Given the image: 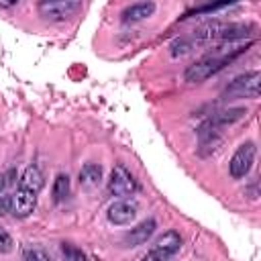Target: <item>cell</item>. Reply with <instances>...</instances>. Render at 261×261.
I'll list each match as a JSON object with an SVG mask.
<instances>
[{
    "instance_id": "1",
    "label": "cell",
    "mask_w": 261,
    "mask_h": 261,
    "mask_svg": "<svg viewBox=\"0 0 261 261\" xmlns=\"http://www.w3.org/2000/svg\"><path fill=\"white\" fill-rule=\"evenodd\" d=\"M251 45V43H249ZM249 45H245V47H239V49H234L232 53H228V55H208V57H204V59H200V61H196L194 65H190L188 69H186V73H184V77H186V82H190V84H200V82H204V80H208L210 75H214L216 71H220L226 63H230L234 57H239L241 53H245L247 51V47Z\"/></svg>"
},
{
    "instance_id": "2",
    "label": "cell",
    "mask_w": 261,
    "mask_h": 261,
    "mask_svg": "<svg viewBox=\"0 0 261 261\" xmlns=\"http://www.w3.org/2000/svg\"><path fill=\"white\" fill-rule=\"evenodd\" d=\"M259 71H247L234 77L224 90V98H257L259 96Z\"/></svg>"
},
{
    "instance_id": "3",
    "label": "cell",
    "mask_w": 261,
    "mask_h": 261,
    "mask_svg": "<svg viewBox=\"0 0 261 261\" xmlns=\"http://www.w3.org/2000/svg\"><path fill=\"white\" fill-rule=\"evenodd\" d=\"M255 153H257V149H255V143H253V141L241 143V145L237 147L234 155L230 157V163H228V173H230V177H234V179L245 177V175L251 171V167H253Z\"/></svg>"
},
{
    "instance_id": "4",
    "label": "cell",
    "mask_w": 261,
    "mask_h": 261,
    "mask_svg": "<svg viewBox=\"0 0 261 261\" xmlns=\"http://www.w3.org/2000/svg\"><path fill=\"white\" fill-rule=\"evenodd\" d=\"M80 8L82 2H73V0H45L39 4V12L47 20H65Z\"/></svg>"
},
{
    "instance_id": "5",
    "label": "cell",
    "mask_w": 261,
    "mask_h": 261,
    "mask_svg": "<svg viewBox=\"0 0 261 261\" xmlns=\"http://www.w3.org/2000/svg\"><path fill=\"white\" fill-rule=\"evenodd\" d=\"M108 192L112 196H130L137 192V181L124 165H114L108 179Z\"/></svg>"
},
{
    "instance_id": "6",
    "label": "cell",
    "mask_w": 261,
    "mask_h": 261,
    "mask_svg": "<svg viewBox=\"0 0 261 261\" xmlns=\"http://www.w3.org/2000/svg\"><path fill=\"white\" fill-rule=\"evenodd\" d=\"M179 247H181V237H179V232L167 230V232H163L161 237L155 239V243L151 245L149 251H151L153 255H157L159 259L169 261V257H173V255L179 251Z\"/></svg>"
},
{
    "instance_id": "7",
    "label": "cell",
    "mask_w": 261,
    "mask_h": 261,
    "mask_svg": "<svg viewBox=\"0 0 261 261\" xmlns=\"http://www.w3.org/2000/svg\"><path fill=\"white\" fill-rule=\"evenodd\" d=\"M137 216V204L130 200H118L114 204H110L108 208V220L116 226H124L130 224Z\"/></svg>"
},
{
    "instance_id": "8",
    "label": "cell",
    "mask_w": 261,
    "mask_h": 261,
    "mask_svg": "<svg viewBox=\"0 0 261 261\" xmlns=\"http://www.w3.org/2000/svg\"><path fill=\"white\" fill-rule=\"evenodd\" d=\"M37 206V194L29 192L24 188H18L16 194L12 196V214L16 218H27Z\"/></svg>"
},
{
    "instance_id": "9",
    "label": "cell",
    "mask_w": 261,
    "mask_h": 261,
    "mask_svg": "<svg viewBox=\"0 0 261 261\" xmlns=\"http://www.w3.org/2000/svg\"><path fill=\"white\" fill-rule=\"evenodd\" d=\"M155 228H157V224H155V220H153V218L143 220L141 224H137L135 228H130V230L124 234L122 243H124L126 247H139V245H145V243L153 237Z\"/></svg>"
},
{
    "instance_id": "10",
    "label": "cell",
    "mask_w": 261,
    "mask_h": 261,
    "mask_svg": "<svg viewBox=\"0 0 261 261\" xmlns=\"http://www.w3.org/2000/svg\"><path fill=\"white\" fill-rule=\"evenodd\" d=\"M247 114V110L245 108H230V110H224V112H218V114H214L212 118H208L202 126L204 128H210V130H218V128H222V126H226V124H232V122H237L239 118H243Z\"/></svg>"
},
{
    "instance_id": "11",
    "label": "cell",
    "mask_w": 261,
    "mask_h": 261,
    "mask_svg": "<svg viewBox=\"0 0 261 261\" xmlns=\"http://www.w3.org/2000/svg\"><path fill=\"white\" fill-rule=\"evenodd\" d=\"M43 186H45L43 173H41L39 167H35V165H29V167L22 171L20 179H18V188H24V190L35 192V194H39V192L43 190Z\"/></svg>"
},
{
    "instance_id": "12",
    "label": "cell",
    "mask_w": 261,
    "mask_h": 261,
    "mask_svg": "<svg viewBox=\"0 0 261 261\" xmlns=\"http://www.w3.org/2000/svg\"><path fill=\"white\" fill-rule=\"evenodd\" d=\"M153 12H155L153 2H135V4H130L122 10V20L124 22H137V20H143V18L151 16Z\"/></svg>"
},
{
    "instance_id": "13",
    "label": "cell",
    "mask_w": 261,
    "mask_h": 261,
    "mask_svg": "<svg viewBox=\"0 0 261 261\" xmlns=\"http://www.w3.org/2000/svg\"><path fill=\"white\" fill-rule=\"evenodd\" d=\"M249 31H255L253 24H220L218 29V39L222 41H237V39H243L247 35H251Z\"/></svg>"
},
{
    "instance_id": "14",
    "label": "cell",
    "mask_w": 261,
    "mask_h": 261,
    "mask_svg": "<svg viewBox=\"0 0 261 261\" xmlns=\"http://www.w3.org/2000/svg\"><path fill=\"white\" fill-rule=\"evenodd\" d=\"M102 179V167L98 163H86L82 169H80V184L86 186V188H94L98 186Z\"/></svg>"
},
{
    "instance_id": "15",
    "label": "cell",
    "mask_w": 261,
    "mask_h": 261,
    "mask_svg": "<svg viewBox=\"0 0 261 261\" xmlns=\"http://www.w3.org/2000/svg\"><path fill=\"white\" fill-rule=\"evenodd\" d=\"M53 202H63L65 198H67V194H69V177L65 175V173H59L57 177H55V181H53Z\"/></svg>"
},
{
    "instance_id": "16",
    "label": "cell",
    "mask_w": 261,
    "mask_h": 261,
    "mask_svg": "<svg viewBox=\"0 0 261 261\" xmlns=\"http://www.w3.org/2000/svg\"><path fill=\"white\" fill-rule=\"evenodd\" d=\"M194 49V43L190 41V37H184V39H179V41H175L173 45H171V53L177 57V55H186V53H190Z\"/></svg>"
},
{
    "instance_id": "17",
    "label": "cell",
    "mask_w": 261,
    "mask_h": 261,
    "mask_svg": "<svg viewBox=\"0 0 261 261\" xmlns=\"http://www.w3.org/2000/svg\"><path fill=\"white\" fill-rule=\"evenodd\" d=\"M12 237L0 226V253H10L12 251Z\"/></svg>"
},
{
    "instance_id": "18",
    "label": "cell",
    "mask_w": 261,
    "mask_h": 261,
    "mask_svg": "<svg viewBox=\"0 0 261 261\" xmlns=\"http://www.w3.org/2000/svg\"><path fill=\"white\" fill-rule=\"evenodd\" d=\"M12 212V196H0V216Z\"/></svg>"
},
{
    "instance_id": "19",
    "label": "cell",
    "mask_w": 261,
    "mask_h": 261,
    "mask_svg": "<svg viewBox=\"0 0 261 261\" xmlns=\"http://www.w3.org/2000/svg\"><path fill=\"white\" fill-rule=\"evenodd\" d=\"M22 261H45V257L41 253H29V255H24Z\"/></svg>"
},
{
    "instance_id": "20",
    "label": "cell",
    "mask_w": 261,
    "mask_h": 261,
    "mask_svg": "<svg viewBox=\"0 0 261 261\" xmlns=\"http://www.w3.org/2000/svg\"><path fill=\"white\" fill-rule=\"evenodd\" d=\"M69 261H86V257H84L80 251H73L71 257H69Z\"/></svg>"
},
{
    "instance_id": "21",
    "label": "cell",
    "mask_w": 261,
    "mask_h": 261,
    "mask_svg": "<svg viewBox=\"0 0 261 261\" xmlns=\"http://www.w3.org/2000/svg\"><path fill=\"white\" fill-rule=\"evenodd\" d=\"M141 261H163V259H159V257H157V255H153V253H151V251H149V253H147V255H145V257H143V259H141Z\"/></svg>"
},
{
    "instance_id": "22",
    "label": "cell",
    "mask_w": 261,
    "mask_h": 261,
    "mask_svg": "<svg viewBox=\"0 0 261 261\" xmlns=\"http://www.w3.org/2000/svg\"><path fill=\"white\" fill-rule=\"evenodd\" d=\"M4 186H6V177H4V175H0V196H2V190H4Z\"/></svg>"
}]
</instances>
